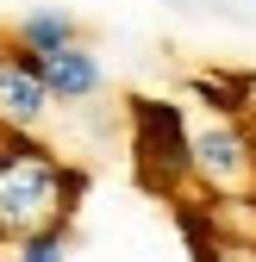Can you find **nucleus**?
<instances>
[{"mask_svg": "<svg viewBox=\"0 0 256 262\" xmlns=\"http://www.w3.org/2000/svg\"><path fill=\"white\" fill-rule=\"evenodd\" d=\"M38 75H44V88L56 94V100H88V94L100 88V62H94L81 44H69L56 56H38Z\"/></svg>", "mask_w": 256, "mask_h": 262, "instance_id": "5", "label": "nucleus"}, {"mask_svg": "<svg viewBox=\"0 0 256 262\" xmlns=\"http://www.w3.org/2000/svg\"><path fill=\"white\" fill-rule=\"evenodd\" d=\"M138 150L156 162L163 175H194V138H181V119H175V106H156V100H144L138 106Z\"/></svg>", "mask_w": 256, "mask_h": 262, "instance_id": "4", "label": "nucleus"}, {"mask_svg": "<svg viewBox=\"0 0 256 262\" xmlns=\"http://www.w3.org/2000/svg\"><path fill=\"white\" fill-rule=\"evenodd\" d=\"M194 175L219 193V200L250 193L256 187V138H250L244 125H231V119L206 125L200 138H194Z\"/></svg>", "mask_w": 256, "mask_h": 262, "instance_id": "2", "label": "nucleus"}, {"mask_svg": "<svg viewBox=\"0 0 256 262\" xmlns=\"http://www.w3.org/2000/svg\"><path fill=\"white\" fill-rule=\"evenodd\" d=\"M19 262H62V225H50V231L25 237L19 244Z\"/></svg>", "mask_w": 256, "mask_h": 262, "instance_id": "8", "label": "nucleus"}, {"mask_svg": "<svg viewBox=\"0 0 256 262\" xmlns=\"http://www.w3.org/2000/svg\"><path fill=\"white\" fill-rule=\"evenodd\" d=\"M75 175L38 144H7L0 150V237H38L69 219Z\"/></svg>", "mask_w": 256, "mask_h": 262, "instance_id": "1", "label": "nucleus"}, {"mask_svg": "<svg viewBox=\"0 0 256 262\" xmlns=\"http://www.w3.org/2000/svg\"><path fill=\"white\" fill-rule=\"evenodd\" d=\"M44 106H50V88L38 75V56L31 50H7L0 56V125L25 131V125L44 119Z\"/></svg>", "mask_w": 256, "mask_h": 262, "instance_id": "3", "label": "nucleus"}, {"mask_svg": "<svg viewBox=\"0 0 256 262\" xmlns=\"http://www.w3.org/2000/svg\"><path fill=\"white\" fill-rule=\"evenodd\" d=\"M69 44H75L69 13H25V25H19V50H31V56H56V50H69Z\"/></svg>", "mask_w": 256, "mask_h": 262, "instance_id": "6", "label": "nucleus"}, {"mask_svg": "<svg viewBox=\"0 0 256 262\" xmlns=\"http://www.w3.org/2000/svg\"><path fill=\"white\" fill-rule=\"evenodd\" d=\"M194 231V256L200 262H256V244L250 237H206L200 225H187Z\"/></svg>", "mask_w": 256, "mask_h": 262, "instance_id": "7", "label": "nucleus"}]
</instances>
